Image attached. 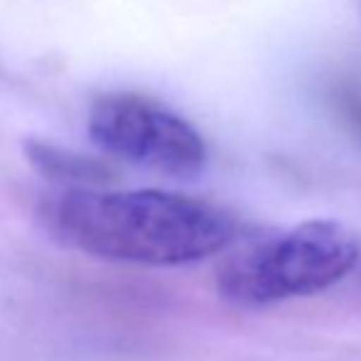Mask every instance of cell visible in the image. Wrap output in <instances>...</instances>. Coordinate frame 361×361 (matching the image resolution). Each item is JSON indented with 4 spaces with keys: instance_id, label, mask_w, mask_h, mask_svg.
Masks as SVG:
<instances>
[{
    "instance_id": "2",
    "label": "cell",
    "mask_w": 361,
    "mask_h": 361,
    "mask_svg": "<svg viewBox=\"0 0 361 361\" xmlns=\"http://www.w3.org/2000/svg\"><path fill=\"white\" fill-rule=\"evenodd\" d=\"M359 238L332 219H312L248 246L219 271V293L238 307H266L334 286L354 268Z\"/></svg>"
},
{
    "instance_id": "1",
    "label": "cell",
    "mask_w": 361,
    "mask_h": 361,
    "mask_svg": "<svg viewBox=\"0 0 361 361\" xmlns=\"http://www.w3.org/2000/svg\"><path fill=\"white\" fill-rule=\"evenodd\" d=\"M39 221L64 246L138 266L204 261L236 236L224 209L160 190H69L39 207Z\"/></svg>"
},
{
    "instance_id": "3",
    "label": "cell",
    "mask_w": 361,
    "mask_h": 361,
    "mask_svg": "<svg viewBox=\"0 0 361 361\" xmlns=\"http://www.w3.org/2000/svg\"><path fill=\"white\" fill-rule=\"evenodd\" d=\"M89 135L109 155L177 180H192L207 167V143L200 130L145 96L114 94L96 101Z\"/></svg>"
},
{
    "instance_id": "4",
    "label": "cell",
    "mask_w": 361,
    "mask_h": 361,
    "mask_svg": "<svg viewBox=\"0 0 361 361\" xmlns=\"http://www.w3.org/2000/svg\"><path fill=\"white\" fill-rule=\"evenodd\" d=\"M25 157L39 175L59 185H69L72 190H91L111 180V170L101 160L42 140H30L25 145Z\"/></svg>"
}]
</instances>
